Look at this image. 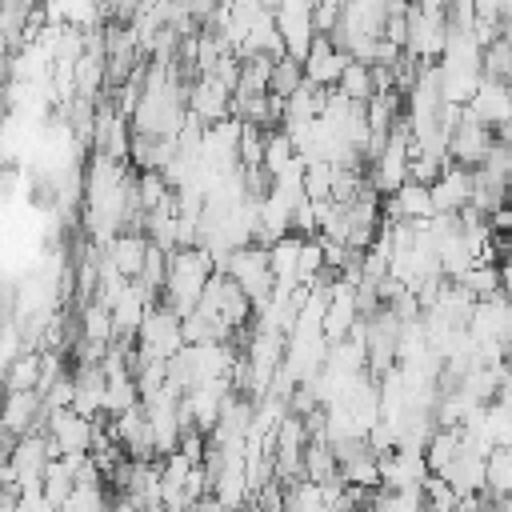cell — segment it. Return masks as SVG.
Returning a JSON list of instances; mask_svg holds the SVG:
<instances>
[{
  "mask_svg": "<svg viewBox=\"0 0 512 512\" xmlns=\"http://www.w3.org/2000/svg\"><path fill=\"white\" fill-rule=\"evenodd\" d=\"M108 432L116 436V444L124 448L128 460H156V444H152V424H148V412L144 404L132 408V412H120L112 416Z\"/></svg>",
  "mask_w": 512,
  "mask_h": 512,
  "instance_id": "obj_14",
  "label": "cell"
},
{
  "mask_svg": "<svg viewBox=\"0 0 512 512\" xmlns=\"http://www.w3.org/2000/svg\"><path fill=\"white\" fill-rule=\"evenodd\" d=\"M236 392H232V380H208V384H196L192 392H184V400H180V412H184V428L192 432H212L216 424H220V416H224V408H228V400H232Z\"/></svg>",
  "mask_w": 512,
  "mask_h": 512,
  "instance_id": "obj_7",
  "label": "cell"
},
{
  "mask_svg": "<svg viewBox=\"0 0 512 512\" xmlns=\"http://www.w3.org/2000/svg\"><path fill=\"white\" fill-rule=\"evenodd\" d=\"M148 252H152V240H148L144 232H120V236L104 248V256H108V260H112L128 280H136V276L144 272Z\"/></svg>",
  "mask_w": 512,
  "mask_h": 512,
  "instance_id": "obj_21",
  "label": "cell"
},
{
  "mask_svg": "<svg viewBox=\"0 0 512 512\" xmlns=\"http://www.w3.org/2000/svg\"><path fill=\"white\" fill-rule=\"evenodd\" d=\"M348 100H356V104H368V100H376V72H372V64H364V60H352L348 68H344V76H340V84H336Z\"/></svg>",
  "mask_w": 512,
  "mask_h": 512,
  "instance_id": "obj_27",
  "label": "cell"
},
{
  "mask_svg": "<svg viewBox=\"0 0 512 512\" xmlns=\"http://www.w3.org/2000/svg\"><path fill=\"white\" fill-rule=\"evenodd\" d=\"M488 492L496 500H512V448H496L488 456Z\"/></svg>",
  "mask_w": 512,
  "mask_h": 512,
  "instance_id": "obj_30",
  "label": "cell"
},
{
  "mask_svg": "<svg viewBox=\"0 0 512 512\" xmlns=\"http://www.w3.org/2000/svg\"><path fill=\"white\" fill-rule=\"evenodd\" d=\"M352 512H376V508H352Z\"/></svg>",
  "mask_w": 512,
  "mask_h": 512,
  "instance_id": "obj_40",
  "label": "cell"
},
{
  "mask_svg": "<svg viewBox=\"0 0 512 512\" xmlns=\"http://www.w3.org/2000/svg\"><path fill=\"white\" fill-rule=\"evenodd\" d=\"M72 384H76V392H72L76 412H84L92 420H96V412H108V372H104V364H80V372H72Z\"/></svg>",
  "mask_w": 512,
  "mask_h": 512,
  "instance_id": "obj_19",
  "label": "cell"
},
{
  "mask_svg": "<svg viewBox=\"0 0 512 512\" xmlns=\"http://www.w3.org/2000/svg\"><path fill=\"white\" fill-rule=\"evenodd\" d=\"M60 512H112V508H108V500H104V488H100V484H76Z\"/></svg>",
  "mask_w": 512,
  "mask_h": 512,
  "instance_id": "obj_35",
  "label": "cell"
},
{
  "mask_svg": "<svg viewBox=\"0 0 512 512\" xmlns=\"http://www.w3.org/2000/svg\"><path fill=\"white\" fill-rule=\"evenodd\" d=\"M72 488H76V480H72V472L64 468V460L56 456V460H52V468H48V476H44V484H40V492H44L56 508H64V500L72 496Z\"/></svg>",
  "mask_w": 512,
  "mask_h": 512,
  "instance_id": "obj_34",
  "label": "cell"
},
{
  "mask_svg": "<svg viewBox=\"0 0 512 512\" xmlns=\"http://www.w3.org/2000/svg\"><path fill=\"white\" fill-rule=\"evenodd\" d=\"M464 292H472L476 300H484V296H500L504 292V280H500V264H492V260H480V264H472L460 280H456Z\"/></svg>",
  "mask_w": 512,
  "mask_h": 512,
  "instance_id": "obj_28",
  "label": "cell"
},
{
  "mask_svg": "<svg viewBox=\"0 0 512 512\" xmlns=\"http://www.w3.org/2000/svg\"><path fill=\"white\" fill-rule=\"evenodd\" d=\"M240 140H244V120L228 116L220 124H208L204 136H200V160H204V168H216V172L244 168L240 164Z\"/></svg>",
  "mask_w": 512,
  "mask_h": 512,
  "instance_id": "obj_8",
  "label": "cell"
},
{
  "mask_svg": "<svg viewBox=\"0 0 512 512\" xmlns=\"http://www.w3.org/2000/svg\"><path fill=\"white\" fill-rule=\"evenodd\" d=\"M424 504H428V512H460L464 508V496L444 476H428L424 480Z\"/></svg>",
  "mask_w": 512,
  "mask_h": 512,
  "instance_id": "obj_32",
  "label": "cell"
},
{
  "mask_svg": "<svg viewBox=\"0 0 512 512\" xmlns=\"http://www.w3.org/2000/svg\"><path fill=\"white\" fill-rule=\"evenodd\" d=\"M136 360H160V364H168L176 352H184V316L180 312H172L168 304H156L148 316H144V324H140V332H136Z\"/></svg>",
  "mask_w": 512,
  "mask_h": 512,
  "instance_id": "obj_3",
  "label": "cell"
},
{
  "mask_svg": "<svg viewBox=\"0 0 512 512\" xmlns=\"http://www.w3.org/2000/svg\"><path fill=\"white\" fill-rule=\"evenodd\" d=\"M232 88L216 76V72H204V76H196L192 84H188V112L208 128V124H220V120H228L232 116Z\"/></svg>",
  "mask_w": 512,
  "mask_h": 512,
  "instance_id": "obj_10",
  "label": "cell"
},
{
  "mask_svg": "<svg viewBox=\"0 0 512 512\" xmlns=\"http://www.w3.org/2000/svg\"><path fill=\"white\" fill-rule=\"evenodd\" d=\"M460 452H464V432H460V428H440V432L428 440V448H424L432 476H444Z\"/></svg>",
  "mask_w": 512,
  "mask_h": 512,
  "instance_id": "obj_26",
  "label": "cell"
},
{
  "mask_svg": "<svg viewBox=\"0 0 512 512\" xmlns=\"http://www.w3.org/2000/svg\"><path fill=\"white\" fill-rule=\"evenodd\" d=\"M340 476H344V484H352V488H380L384 480H380V456L372 452V444H364L356 456H348L344 464H340Z\"/></svg>",
  "mask_w": 512,
  "mask_h": 512,
  "instance_id": "obj_25",
  "label": "cell"
},
{
  "mask_svg": "<svg viewBox=\"0 0 512 512\" xmlns=\"http://www.w3.org/2000/svg\"><path fill=\"white\" fill-rule=\"evenodd\" d=\"M476 16H492L512 24V0H476Z\"/></svg>",
  "mask_w": 512,
  "mask_h": 512,
  "instance_id": "obj_37",
  "label": "cell"
},
{
  "mask_svg": "<svg viewBox=\"0 0 512 512\" xmlns=\"http://www.w3.org/2000/svg\"><path fill=\"white\" fill-rule=\"evenodd\" d=\"M196 512H232V508H224V504H220L216 496H204V500L196 504Z\"/></svg>",
  "mask_w": 512,
  "mask_h": 512,
  "instance_id": "obj_38",
  "label": "cell"
},
{
  "mask_svg": "<svg viewBox=\"0 0 512 512\" xmlns=\"http://www.w3.org/2000/svg\"><path fill=\"white\" fill-rule=\"evenodd\" d=\"M316 4H332V8H344L348 0H316Z\"/></svg>",
  "mask_w": 512,
  "mask_h": 512,
  "instance_id": "obj_39",
  "label": "cell"
},
{
  "mask_svg": "<svg viewBox=\"0 0 512 512\" xmlns=\"http://www.w3.org/2000/svg\"><path fill=\"white\" fill-rule=\"evenodd\" d=\"M112 320H116V340H136V332H140V324H144V316L156 308V300L132 280L112 304Z\"/></svg>",
  "mask_w": 512,
  "mask_h": 512,
  "instance_id": "obj_18",
  "label": "cell"
},
{
  "mask_svg": "<svg viewBox=\"0 0 512 512\" xmlns=\"http://www.w3.org/2000/svg\"><path fill=\"white\" fill-rule=\"evenodd\" d=\"M80 340L84 344H96V348H112L116 344V320H112V308L100 304V300H88L80 308Z\"/></svg>",
  "mask_w": 512,
  "mask_h": 512,
  "instance_id": "obj_23",
  "label": "cell"
},
{
  "mask_svg": "<svg viewBox=\"0 0 512 512\" xmlns=\"http://www.w3.org/2000/svg\"><path fill=\"white\" fill-rule=\"evenodd\" d=\"M492 144H496V132H492L488 124H480L472 112H464L460 128L452 132V144H448V152H452V164H464V168H480V164L488 160Z\"/></svg>",
  "mask_w": 512,
  "mask_h": 512,
  "instance_id": "obj_13",
  "label": "cell"
},
{
  "mask_svg": "<svg viewBox=\"0 0 512 512\" xmlns=\"http://www.w3.org/2000/svg\"><path fill=\"white\" fill-rule=\"evenodd\" d=\"M16 512H60L40 488H28V492H20V504H16Z\"/></svg>",
  "mask_w": 512,
  "mask_h": 512,
  "instance_id": "obj_36",
  "label": "cell"
},
{
  "mask_svg": "<svg viewBox=\"0 0 512 512\" xmlns=\"http://www.w3.org/2000/svg\"><path fill=\"white\" fill-rule=\"evenodd\" d=\"M384 220L388 224H428L432 216H436V204H432V188L428 184H404L400 192H392L388 196V204H384Z\"/></svg>",
  "mask_w": 512,
  "mask_h": 512,
  "instance_id": "obj_16",
  "label": "cell"
},
{
  "mask_svg": "<svg viewBox=\"0 0 512 512\" xmlns=\"http://www.w3.org/2000/svg\"><path fill=\"white\" fill-rule=\"evenodd\" d=\"M428 476H432V468L420 448H392L388 456H380L384 488H424Z\"/></svg>",
  "mask_w": 512,
  "mask_h": 512,
  "instance_id": "obj_15",
  "label": "cell"
},
{
  "mask_svg": "<svg viewBox=\"0 0 512 512\" xmlns=\"http://www.w3.org/2000/svg\"><path fill=\"white\" fill-rule=\"evenodd\" d=\"M252 308H256V304L248 300V292H244V288H240V284H236L228 272H216L196 312H204L212 324H220V328H228V332L236 336V332L248 324Z\"/></svg>",
  "mask_w": 512,
  "mask_h": 512,
  "instance_id": "obj_4",
  "label": "cell"
},
{
  "mask_svg": "<svg viewBox=\"0 0 512 512\" xmlns=\"http://www.w3.org/2000/svg\"><path fill=\"white\" fill-rule=\"evenodd\" d=\"M376 512H428L424 504V488H384L380 496H372Z\"/></svg>",
  "mask_w": 512,
  "mask_h": 512,
  "instance_id": "obj_29",
  "label": "cell"
},
{
  "mask_svg": "<svg viewBox=\"0 0 512 512\" xmlns=\"http://www.w3.org/2000/svg\"><path fill=\"white\" fill-rule=\"evenodd\" d=\"M468 112H472L480 124L496 128V132L508 128V124H512V84H504V80H488V76H484V84H480V92L472 96Z\"/></svg>",
  "mask_w": 512,
  "mask_h": 512,
  "instance_id": "obj_17",
  "label": "cell"
},
{
  "mask_svg": "<svg viewBox=\"0 0 512 512\" xmlns=\"http://www.w3.org/2000/svg\"><path fill=\"white\" fill-rule=\"evenodd\" d=\"M300 84H304V64H300V60H292V56H280V60H276V68H272V96L288 100Z\"/></svg>",
  "mask_w": 512,
  "mask_h": 512,
  "instance_id": "obj_33",
  "label": "cell"
},
{
  "mask_svg": "<svg viewBox=\"0 0 512 512\" xmlns=\"http://www.w3.org/2000/svg\"><path fill=\"white\" fill-rule=\"evenodd\" d=\"M40 376H44V352L40 348H24L12 364H8V372H4V380H8V392H40Z\"/></svg>",
  "mask_w": 512,
  "mask_h": 512,
  "instance_id": "obj_24",
  "label": "cell"
},
{
  "mask_svg": "<svg viewBox=\"0 0 512 512\" xmlns=\"http://www.w3.org/2000/svg\"><path fill=\"white\" fill-rule=\"evenodd\" d=\"M224 272L248 292V300L260 308L272 300L276 292V272H272V260H268V248L264 244H248V248H236L224 264Z\"/></svg>",
  "mask_w": 512,
  "mask_h": 512,
  "instance_id": "obj_5",
  "label": "cell"
},
{
  "mask_svg": "<svg viewBox=\"0 0 512 512\" xmlns=\"http://www.w3.org/2000/svg\"><path fill=\"white\" fill-rule=\"evenodd\" d=\"M304 240L308 236H300V232H292V236H284V240H276L272 248H268V260H272V272H276V288H300V252H304Z\"/></svg>",
  "mask_w": 512,
  "mask_h": 512,
  "instance_id": "obj_22",
  "label": "cell"
},
{
  "mask_svg": "<svg viewBox=\"0 0 512 512\" xmlns=\"http://www.w3.org/2000/svg\"><path fill=\"white\" fill-rule=\"evenodd\" d=\"M484 76H488V80H504V84H512V32L484 48Z\"/></svg>",
  "mask_w": 512,
  "mask_h": 512,
  "instance_id": "obj_31",
  "label": "cell"
},
{
  "mask_svg": "<svg viewBox=\"0 0 512 512\" xmlns=\"http://www.w3.org/2000/svg\"><path fill=\"white\" fill-rule=\"evenodd\" d=\"M348 64H352V56L332 36H316L312 52L304 56V80L316 84V88H324V92H332L340 84V76H344Z\"/></svg>",
  "mask_w": 512,
  "mask_h": 512,
  "instance_id": "obj_12",
  "label": "cell"
},
{
  "mask_svg": "<svg viewBox=\"0 0 512 512\" xmlns=\"http://www.w3.org/2000/svg\"><path fill=\"white\" fill-rule=\"evenodd\" d=\"M56 460V448L48 440V432H28L20 436L12 448H8V460H4V488H16V492H28V488H40L48 468Z\"/></svg>",
  "mask_w": 512,
  "mask_h": 512,
  "instance_id": "obj_2",
  "label": "cell"
},
{
  "mask_svg": "<svg viewBox=\"0 0 512 512\" xmlns=\"http://www.w3.org/2000/svg\"><path fill=\"white\" fill-rule=\"evenodd\" d=\"M472 196H476V168L464 164H448L444 176L432 184L436 216H460L464 208H472Z\"/></svg>",
  "mask_w": 512,
  "mask_h": 512,
  "instance_id": "obj_11",
  "label": "cell"
},
{
  "mask_svg": "<svg viewBox=\"0 0 512 512\" xmlns=\"http://www.w3.org/2000/svg\"><path fill=\"white\" fill-rule=\"evenodd\" d=\"M44 432H48L56 456H64V452H92L100 424H96L92 416L76 412V408H60V412H48Z\"/></svg>",
  "mask_w": 512,
  "mask_h": 512,
  "instance_id": "obj_9",
  "label": "cell"
},
{
  "mask_svg": "<svg viewBox=\"0 0 512 512\" xmlns=\"http://www.w3.org/2000/svg\"><path fill=\"white\" fill-rule=\"evenodd\" d=\"M408 168H412V128L408 120H400L384 144V152L372 160V188L380 196H392L408 184Z\"/></svg>",
  "mask_w": 512,
  "mask_h": 512,
  "instance_id": "obj_6",
  "label": "cell"
},
{
  "mask_svg": "<svg viewBox=\"0 0 512 512\" xmlns=\"http://www.w3.org/2000/svg\"><path fill=\"white\" fill-rule=\"evenodd\" d=\"M44 412V396L32 388V392H8V408H4V436H8V448L20 440V436H28V432H36L32 424H36V416Z\"/></svg>",
  "mask_w": 512,
  "mask_h": 512,
  "instance_id": "obj_20",
  "label": "cell"
},
{
  "mask_svg": "<svg viewBox=\"0 0 512 512\" xmlns=\"http://www.w3.org/2000/svg\"><path fill=\"white\" fill-rule=\"evenodd\" d=\"M220 272V264L212 260L208 248H176L168 256V280H164V304L180 316H192L212 284V276Z\"/></svg>",
  "mask_w": 512,
  "mask_h": 512,
  "instance_id": "obj_1",
  "label": "cell"
}]
</instances>
